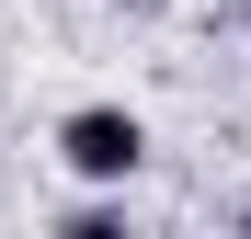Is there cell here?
<instances>
[{
    "instance_id": "cell-1",
    "label": "cell",
    "mask_w": 251,
    "mask_h": 239,
    "mask_svg": "<svg viewBox=\"0 0 251 239\" xmlns=\"http://www.w3.org/2000/svg\"><path fill=\"white\" fill-rule=\"evenodd\" d=\"M57 159L80 182H137V159H149V126L126 103H80V114H57Z\"/></svg>"
},
{
    "instance_id": "cell-2",
    "label": "cell",
    "mask_w": 251,
    "mask_h": 239,
    "mask_svg": "<svg viewBox=\"0 0 251 239\" xmlns=\"http://www.w3.org/2000/svg\"><path fill=\"white\" fill-rule=\"evenodd\" d=\"M57 228H69V239H126V205H69Z\"/></svg>"
},
{
    "instance_id": "cell-3",
    "label": "cell",
    "mask_w": 251,
    "mask_h": 239,
    "mask_svg": "<svg viewBox=\"0 0 251 239\" xmlns=\"http://www.w3.org/2000/svg\"><path fill=\"white\" fill-rule=\"evenodd\" d=\"M114 12H160V0H114Z\"/></svg>"
}]
</instances>
